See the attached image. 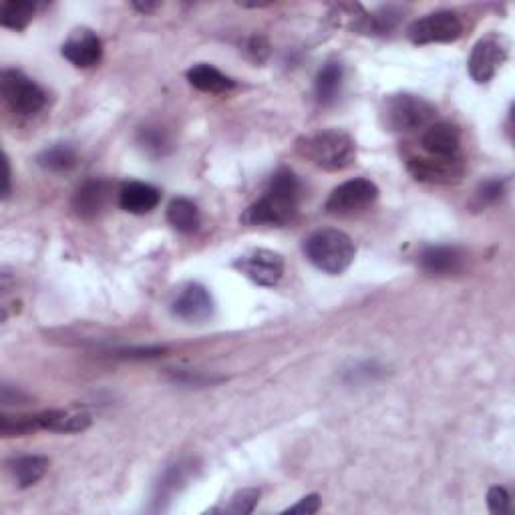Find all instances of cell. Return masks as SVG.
<instances>
[{
	"instance_id": "e0dca14e",
	"label": "cell",
	"mask_w": 515,
	"mask_h": 515,
	"mask_svg": "<svg viewBox=\"0 0 515 515\" xmlns=\"http://www.w3.org/2000/svg\"><path fill=\"white\" fill-rule=\"evenodd\" d=\"M40 429L53 433H81L89 429L91 415L79 409H51L39 413Z\"/></svg>"
},
{
	"instance_id": "484cf974",
	"label": "cell",
	"mask_w": 515,
	"mask_h": 515,
	"mask_svg": "<svg viewBox=\"0 0 515 515\" xmlns=\"http://www.w3.org/2000/svg\"><path fill=\"white\" fill-rule=\"evenodd\" d=\"M192 465L194 463H178V465H173L171 469L165 471L163 479L160 481V485H157L155 502L168 500V497L179 492V489L186 485V481L192 477Z\"/></svg>"
},
{
	"instance_id": "4dcf8cb0",
	"label": "cell",
	"mask_w": 515,
	"mask_h": 515,
	"mask_svg": "<svg viewBox=\"0 0 515 515\" xmlns=\"http://www.w3.org/2000/svg\"><path fill=\"white\" fill-rule=\"evenodd\" d=\"M171 380L173 383L179 385H188V387H204V385H212L214 380L212 377H205L202 372H192V371H171Z\"/></svg>"
},
{
	"instance_id": "44dd1931",
	"label": "cell",
	"mask_w": 515,
	"mask_h": 515,
	"mask_svg": "<svg viewBox=\"0 0 515 515\" xmlns=\"http://www.w3.org/2000/svg\"><path fill=\"white\" fill-rule=\"evenodd\" d=\"M168 222L171 223L173 230H178L179 234H194L199 230L202 223V215H199L197 205L188 197H176L168 205Z\"/></svg>"
},
{
	"instance_id": "d6a6232c",
	"label": "cell",
	"mask_w": 515,
	"mask_h": 515,
	"mask_svg": "<svg viewBox=\"0 0 515 515\" xmlns=\"http://www.w3.org/2000/svg\"><path fill=\"white\" fill-rule=\"evenodd\" d=\"M0 401H3V405H27L31 397L22 393V390L14 388L13 385L3 383V387H0Z\"/></svg>"
},
{
	"instance_id": "7c38bea8",
	"label": "cell",
	"mask_w": 515,
	"mask_h": 515,
	"mask_svg": "<svg viewBox=\"0 0 515 515\" xmlns=\"http://www.w3.org/2000/svg\"><path fill=\"white\" fill-rule=\"evenodd\" d=\"M173 317L186 322H205L214 314V298L202 284H188L171 302Z\"/></svg>"
},
{
	"instance_id": "277c9868",
	"label": "cell",
	"mask_w": 515,
	"mask_h": 515,
	"mask_svg": "<svg viewBox=\"0 0 515 515\" xmlns=\"http://www.w3.org/2000/svg\"><path fill=\"white\" fill-rule=\"evenodd\" d=\"M437 109L427 99L413 93L388 95L380 107V121L385 129L395 133L417 131L433 123Z\"/></svg>"
},
{
	"instance_id": "3957f363",
	"label": "cell",
	"mask_w": 515,
	"mask_h": 515,
	"mask_svg": "<svg viewBox=\"0 0 515 515\" xmlns=\"http://www.w3.org/2000/svg\"><path fill=\"white\" fill-rule=\"evenodd\" d=\"M304 254L310 264L317 266L324 274L338 276V274L351 268L356 256V246L353 238L345 234L343 230L324 228L312 231L304 240Z\"/></svg>"
},
{
	"instance_id": "30bf717a",
	"label": "cell",
	"mask_w": 515,
	"mask_h": 515,
	"mask_svg": "<svg viewBox=\"0 0 515 515\" xmlns=\"http://www.w3.org/2000/svg\"><path fill=\"white\" fill-rule=\"evenodd\" d=\"M234 266L248 280L264 288L276 286L282 276H284V258L278 252L264 250V248L240 256Z\"/></svg>"
},
{
	"instance_id": "4316f807",
	"label": "cell",
	"mask_w": 515,
	"mask_h": 515,
	"mask_svg": "<svg viewBox=\"0 0 515 515\" xmlns=\"http://www.w3.org/2000/svg\"><path fill=\"white\" fill-rule=\"evenodd\" d=\"M505 194V181L503 179H489L485 184H481L473 197V205L476 207H487L495 202H500Z\"/></svg>"
},
{
	"instance_id": "cb8c5ba5",
	"label": "cell",
	"mask_w": 515,
	"mask_h": 515,
	"mask_svg": "<svg viewBox=\"0 0 515 515\" xmlns=\"http://www.w3.org/2000/svg\"><path fill=\"white\" fill-rule=\"evenodd\" d=\"M137 144L149 157H165L173 149L170 133L163 127H141Z\"/></svg>"
},
{
	"instance_id": "603a6c76",
	"label": "cell",
	"mask_w": 515,
	"mask_h": 515,
	"mask_svg": "<svg viewBox=\"0 0 515 515\" xmlns=\"http://www.w3.org/2000/svg\"><path fill=\"white\" fill-rule=\"evenodd\" d=\"M37 4L27 3V0H11V3H4L0 6V22L3 27L13 29V31H24L29 27V22L35 19Z\"/></svg>"
},
{
	"instance_id": "9c48e42d",
	"label": "cell",
	"mask_w": 515,
	"mask_h": 515,
	"mask_svg": "<svg viewBox=\"0 0 515 515\" xmlns=\"http://www.w3.org/2000/svg\"><path fill=\"white\" fill-rule=\"evenodd\" d=\"M505 61H508V40L503 37L489 35L477 40V45L473 47L467 69L471 79L484 85V83H489L495 77Z\"/></svg>"
},
{
	"instance_id": "ffe728a7",
	"label": "cell",
	"mask_w": 515,
	"mask_h": 515,
	"mask_svg": "<svg viewBox=\"0 0 515 515\" xmlns=\"http://www.w3.org/2000/svg\"><path fill=\"white\" fill-rule=\"evenodd\" d=\"M343 79H345V66L338 61H328L322 66L317 74V83H314L317 99L320 105H332L336 101L340 89H343Z\"/></svg>"
},
{
	"instance_id": "836d02e7",
	"label": "cell",
	"mask_w": 515,
	"mask_h": 515,
	"mask_svg": "<svg viewBox=\"0 0 515 515\" xmlns=\"http://www.w3.org/2000/svg\"><path fill=\"white\" fill-rule=\"evenodd\" d=\"M320 510V497L317 493H312V495H306L302 497L301 502H298L296 505H292V508H288L284 513H302V515H312V513H317Z\"/></svg>"
},
{
	"instance_id": "2e32d148",
	"label": "cell",
	"mask_w": 515,
	"mask_h": 515,
	"mask_svg": "<svg viewBox=\"0 0 515 515\" xmlns=\"http://www.w3.org/2000/svg\"><path fill=\"white\" fill-rule=\"evenodd\" d=\"M160 199H161L160 189L144 184V181H129V184L123 186L119 192L121 210L135 215L153 212L157 204H160Z\"/></svg>"
},
{
	"instance_id": "d4e9b609",
	"label": "cell",
	"mask_w": 515,
	"mask_h": 515,
	"mask_svg": "<svg viewBox=\"0 0 515 515\" xmlns=\"http://www.w3.org/2000/svg\"><path fill=\"white\" fill-rule=\"evenodd\" d=\"M40 431L39 413L35 415H8L0 417V435L3 437H24Z\"/></svg>"
},
{
	"instance_id": "5bb4252c",
	"label": "cell",
	"mask_w": 515,
	"mask_h": 515,
	"mask_svg": "<svg viewBox=\"0 0 515 515\" xmlns=\"http://www.w3.org/2000/svg\"><path fill=\"white\" fill-rule=\"evenodd\" d=\"M419 266L431 276H453L465 266V252L457 246H427L419 254Z\"/></svg>"
},
{
	"instance_id": "e575fe53",
	"label": "cell",
	"mask_w": 515,
	"mask_h": 515,
	"mask_svg": "<svg viewBox=\"0 0 515 515\" xmlns=\"http://www.w3.org/2000/svg\"><path fill=\"white\" fill-rule=\"evenodd\" d=\"M11 196V161L4 157V178H3V197L6 199Z\"/></svg>"
},
{
	"instance_id": "8992f818",
	"label": "cell",
	"mask_w": 515,
	"mask_h": 515,
	"mask_svg": "<svg viewBox=\"0 0 515 515\" xmlns=\"http://www.w3.org/2000/svg\"><path fill=\"white\" fill-rule=\"evenodd\" d=\"M461 16L453 11L429 13L423 19L415 21L406 29V37L413 45H433V43H455L463 35Z\"/></svg>"
},
{
	"instance_id": "ac0fdd59",
	"label": "cell",
	"mask_w": 515,
	"mask_h": 515,
	"mask_svg": "<svg viewBox=\"0 0 515 515\" xmlns=\"http://www.w3.org/2000/svg\"><path fill=\"white\" fill-rule=\"evenodd\" d=\"M189 85L196 87L204 93H228L236 87V83L231 81L228 74H223L220 69H215L214 65L199 63L188 71Z\"/></svg>"
},
{
	"instance_id": "52a82bcc",
	"label": "cell",
	"mask_w": 515,
	"mask_h": 515,
	"mask_svg": "<svg viewBox=\"0 0 515 515\" xmlns=\"http://www.w3.org/2000/svg\"><path fill=\"white\" fill-rule=\"evenodd\" d=\"M379 188L367 178H354L332 189L327 199V212L332 215H353L377 202Z\"/></svg>"
},
{
	"instance_id": "f546056e",
	"label": "cell",
	"mask_w": 515,
	"mask_h": 515,
	"mask_svg": "<svg viewBox=\"0 0 515 515\" xmlns=\"http://www.w3.org/2000/svg\"><path fill=\"white\" fill-rule=\"evenodd\" d=\"M168 353L165 346H137V348H123V351L115 353V356L119 359H137V361H145V359H157V356H163Z\"/></svg>"
},
{
	"instance_id": "d590c367",
	"label": "cell",
	"mask_w": 515,
	"mask_h": 515,
	"mask_svg": "<svg viewBox=\"0 0 515 515\" xmlns=\"http://www.w3.org/2000/svg\"><path fill=\"white\" fill-rule=\"evenodd\" d=\"M133 6L137 8L139 13H144V14H149V13H153L157 4L155 3H133Z\"/></svg>"
},
{
	"instance_id": "6da1fadb",
	"label": "cell",
	"mask_w": 515,
	"mask_h": 515,
	"mask_svg": "<svg viewBox=\"0 0 515 515\" xmlns=\"http://www.w3.org/2000/svg\"><path fill=\"white\" fill-rule=\"evenodd\" d=\"M302 186L296 173L288 168H280L268 181L264 196L254 202L242 214L246 226H286L292 222L301 207Z\"/></svg>"
},
{
	"instance_id": "4fadbf2b",
	"label": "cell",
	"mask_w": 515,
	"mask_h": 515,
	"mask_svg": "<svg viewBox=\"0 0 515 515\" xmlns=\"http://www.w3.org/2000/svg\"><path fill=\"white\" fill-rule=\"evenodd\" d=\"M423 153L445 160H457L461 155V131L453 123H431L421 137Z\"/></svg>"
},
{
	"instance_id": "7402d4cb",
	"label": "cell",
	"mask_w": 515,
	"mask_h": 515,
	"mask_svg": "<svg viewBox=\"0 0 515 515\" xmlns=\"http://www.w3.org/2000/svg\"><path fill=\"white\" fill-rule=\"evenodd\" d=\"M77 161H79V155L77 152H74V147L69 144L51 145L37 155V163L40 165V168L47 171H55V173L73 170L74 165H77Z\"/></svg>"
},
{
	"instance_id": "1f68e13d",
	"label": "cell",
	"mask_w": 515,
	"mask_h": 515,
	"mask_svg": "<svg viewBox=\"0 0 515 515\" xmlns=\"http://www.w3.org/2000/svg\"><path fill=\"white\" fill-rule=\"evenodd\" d=\"M246 51H248V55L252 57V61L264 63V61L270 57V43H268V39L262 37V35H254L250 40H248Z\"/></svg>"
},
{
	"instance_id": "f1b7e54d",
	"label": "cell",
	"mask_w": 515,
	"mask_h": 515,
	"mask_svg": "<svg viewBox=\"0 0 515 515\" xmlns=\"http://www.w3.org/2000/svg\"><path fill=\"white\" fill-rule=\"evenodd\" d=\"M487 505H489V511L495 515H508L511 511V497L508 493V489H503L500 485L489 489Z\"/></svg>"
},
{
	"instance_id": "7a4b0ae2",
	"label": "cell",
	"mask_w": 515,
	"mask_h": 515,
	"mask_svg": "<svg viewBox=\"0 0 515 515\" xmlns=\"http://www.w3.org/2000/svg\"><path fill=\"white\" fill-rule=\"evenodd\" d=\"M296 152L324 171H345L356 161V141L343 129H322L298 139Z\"/></svg>"
},
{
	"instance_id": "ba28073f",
	"label": "cell",
	"mask_w": 515,
	"mask_h": 515,
	"mask_svg": "<svg viewBox=\"0 0 515 515\" xmlns=\"http://www.w3.org/2000/svg\"><path fill=\"white\" fill-rule=\"evenodd\" d=\"M406 170L417 181H425V184H437V186H451L459 184L465 173L463 157L457 160H445V157H433V155H411L406 160Z\"/></svg>"
},
{
	"instance_id": "d6986e66",
	"label": "cell",
	"mask_w": 515,
	"mask_h": 515,
	"mask_svg": "<svg viewBox=\"0 0 515 515\" xmlns=\"http://www.w3.org/2000/svg\"><path fill=\"white\" fill-rule=\"evenodd\" d=\"M8 467L13 471L16 485L21 489H27L37 485L39 481L45 477L48 469V459L43 455H22L8 463Z\"/></svg>"
},
{
	"instance_id": "83f0119b",
	"label": "cell",
	"mask_w": 515,
	"mask_h": 515,
	"mask_svg": "<svg viewBox=\"0 0 515 515\" xmlns=\"http://www.w3.org/2000/svg\"><path fill=\"white\" fill-rule=\"evenodd\" d=\"M258 500H260V492H258V489H242V492L231 495L230 505L228 508H223V511L236 513V515L252 513Z\"/></svg>"
},
{
	"instance_id": "5b68a950",
	"label": "cell",
	"mask_w": 515,
	"mask_h": 515,
	"mask_svg": "<svg viewBox=\"0 0 515 515\" xmlns=\"http://www.w3.org/2000/svg\"><path fill=\"white\" fill-rule=\"evenodd\" d=\"M0 91L6 105L21 118H32L47 105V93L37 81L19 69H4L0 74Z\"/></svg>"
},
{
	"instance_id": "9a60e30c",
	"label": "cell",
	"mask_w": 515,
	"mask_h": 515,
	"mask_svg": "<svg viewBox=\"0 0 515 515\" xmlns=\"http://www.w3.org/2000/svg\"><path fill=\"white\" fill-rule=\"evenodd\" d=\"M111 184L107 179H87L73 196V210L83 220H95L109 202Z\"/></svg>"
},
{
	"instance_id": "8fae6325",
	"label": "cell",
	"mask_w": 515,
	"mask_h": 515,
	"mask_svg": "<svg viewBox=\"0 0 515 515\" xmlns=\"http://www.w3.org/2000/svg\"><path fill=\"white\" fill-rule=\"evenodd\" d=\"M61 55L79 69H89L101 61L103 43L91 29H74L63 43Z\"/></svg>"
}]
</instances>
